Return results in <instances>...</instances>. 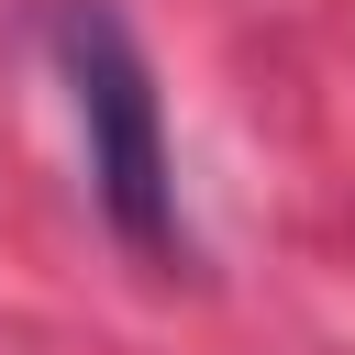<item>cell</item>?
Instances as JSON below:
<instances>
[{"mask_svg":"<svg viewBox=\"0 0 355 355\" xmlns=\"http://www.w3.org/2000/svg\"><path fill=\"white\" fill-rule=\"evenodd\" d=\"M55 67L89 133V189L111 211V233L133 255H178V178H166V111L144 78V44L122 33L111 0H67L55 11Z\"/></svg>","mask_w":355,"mask_h":355,"instance_id":"6da1fadb","label":"cell"}]
</instances>
